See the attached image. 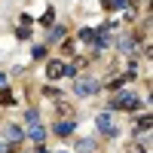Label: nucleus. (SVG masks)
I'll list each match as a JSON object with an SVG mask.
<instances>
[{
  "instance_id": "nucleus-1",
  "label": "nucleus",
  "mask_w": 153,
  "mask_h": 153,
  "mask_svg": "<svg viewBox=\"0 0 153 153\" xmlns=\"http://www.w3.org/2000/svg\"><path fill=\"white\" fill-rule=\"evenodd\" d=\"M110 107L113 110H138V107H141V98H138V95H132V92H120V95H113L110 98Z\"/></svg>"
},
{
  "instance_id": "nucleus-2",
  "label": "nucleus",
  "mask_w": 153,
  "mask_h": 153,
  "mask_svg": "<svg viewBox=\"0 0 153 153\" xmlns=\"http://www.w3.org/2000/svg\"><path fill=\"white\" fill-rule=\"evenodd\" d=\"M98 83L95 80H76V95H92V92H98Z\"/></svg>"
},
{
  "instance_id": "nucleus-3",
  "label": "nucleus",
  "mask_w": 153,
  "mask_h": 153,
  "mask_svg": "<svg viewBox=\"0 0 153 153\" xmlns=\"http://www.w3.org/2000/svg\"><path fill=\"white\" fill-rule=\"evenodd\" d=\"M95 126H98V132H104V135H117V132H113V123H110V117H107V113H98V117H95Z\"/></svg>"
},
{
  "instance_id": "nucleus-4",
  "label": "nucleus",
  "mask_w": 153,
  "mask_h": 153,
  "mask_svg": "<svg viewBox=\"0 0 153 153\" xmlns=\"http://www.w3.org/2000/svg\"><path fill=\"white\" fill-rule=\"evenodd\" d=\"M61 74H65V65H61V61H49L46 65V76L49 80H58Z\"/></svg>"
},
{
  "instance_id": "nucleus-5",
  "label": "nucleus",
  "mask_w": 153,
  "mask_h": 153,
  "mask_svg": "<svg viewBox=\"0 0 153 153\" xmlns=\"http://www.w3.org/2000/svg\"><path fill=\"white\" fill-rule=\"evenodd\" d=\"M3 135H6V141H9V144H19L22 138H25V132L19 129V126H6V132H3Z\"/></svg>"
},
{
  "instance_id": "nucleus-6",
  "label": "nucleus",
  "mask_w": 153,
  "mask_h": 153,
  "mask_svg": "<svg viewBox=\"0 0 153 153\" xmlns=\"http://www.w3.org/2000/svg\"><path fill=\"white\" fill-rule=\"evenodd\" d=\"M74 132V120H61V123H55V135L58 138H68Z\"/></svg>"
},
{
  "instance_id": "nucleus-7",
  "label": "nucleus",
  "mask_w": 153,
  "mask_h": 153,
  "mask_svg": "<svg viewBox=\"0 0 153 153\" xmlns=\"http://www.w3.org/2000/svg\"><path fill=\"white\" fill-rule=\"evenodd\" d=\"M25 135H28L31 141H37V144H40V141H43V126H40V123H34V126H31V129L25 132Z\"/></svg>"
},
{
  "instance_id": "nucleus-8",
  "label": "nucleus",
  "mask_w": 153,
  "mask_h": 153,
  "mask_svg": "<svg viewBox=\"0 0 153 153\" xmlns=\"http://www.w3.org/2000/svg\"><path fill=\"white\" fill-rule=\"evenodd\" d=\"M76 37H80L83 43H92V40H95V31H92V28H80V34H76Z\"/></svg>"
},
{
  "instance_id": "nucleus-9",
  "label": "nucleus",
  "mask_w": 153,
  "mask_h": 153,
  "mask_svg": "<svg viewBox=\"0 0 153 153\" xmlns=\"http://www.w3.org/2000/svg\"><path fill=\"white\" fill-rule=\"evenodd\" d=\"M120 49H123V52H132V49H135V37H123V40H120Z\"/></svg>"
},
{
  "instance_id": "nucleus-10",
  "label": "nucleus",
  "mask_w": 153,
  "mask_h": 153,
  "mask_svg": "<svg viewBox=\"0 0 153 153\" xmlns=\"http://www.w3.org/2000/svg\"><path fill=\"white\" fill-rule=\"evenodd\" d=\"M61 37H65V28H61V25H58V28H52V34H49V40H61Z\"/></svg>"
},
{
  "instance_id": "nucleus-11",
  "label": "nucleus",
  "mask_w": 153,
  "mask_h": 153,
  "mask_svg": "<svg viewBox=\"0 0 153 153\" xmlns=\"http://www.w3.org/2000/svg\"><path fill=\"white\" fill-rule=\"evenodd\" d=\"M12 101H16V98H12V92H6V89H3V92H0V104H12Z\"/></svg>"
},
{
  "instance_id": "nucleus-12",
  "label": "nucleus",
  "mask_w": 153,
  "mask_h": 153,
  "mask_svg": "<svg viewBox=\"0 0 153 153\" xmlns=\"http://www.w3.org/2000/svg\"><path fill=\"white\" fill-rule=\"evenodd\" d=\"M92 150H95L92 141H80V153H92Z\"/></svg>"
},
{
  "instance_id": "nucleus-13",
  "label": "nucleus",
  "mask_w": 153,
  "mask_h": 153,
  "mask_svg": "<svg viewBox=\"0 0 153 153\" xmlns=\"http://www.w3.org/2000/svg\"><path fill=\"white\" fill-rule=\"evenodd\" d=\"M25 120H28V123H31V126H34V123H37V120H40V113H37V110H28V113H25Z\"/></svg>"
},
{
  "instance_id": "nucleus-14",
  "label": "nucleus",
  "mask_w": 153,
  "mask_h": 153,
  "mask_svg": "<svg viewBox=\"0 0 153 153\" xmlns=\"http://www.w3.org/2000/svg\"><path fill=\"white\" fill-rule=\"evenodd\" d=\"M52 19H55V12L46 9V12H43V25H52Z\"/></svg>"
},
{
  "instance_id": "nucleus-15",
  "label": "nucleus",
  "mask_w": 153,
  "mask_h": 153,
  "mask_svg": "<svg viewBox=\"0 0 153 153\" xmlns=\"http://www.w3.org/2000/svg\"><path fill=\"white\" fill-rule=\"evenodd\" d=\"M19 40H31V31L25 28V25H22V28H19Z\"/></svg>"
},
{
  "instance_id": "nucleus-16",
  "label": "nucleus",
  "mask_w": 153,
  "mask_h": 153,
  "mask_svg": "<svg viewBox=\"0 0 153 153\" xmlns=\"http://www.w3.org/2000/svg\"><path fill=\"white\" fill-rule=\"evenodd\" d=\"M129 6V0H113V9H126Z\"/></svg>"
},
{
  "instance_id": "nucleus-17",
  "label": "nucleus",
  "mask_w": 153,
  "mask_h": 153,
  "mask_svg": "<svg viewBox=\"0 0 153 153\" xmlns=\"http://www.w3.org/2000/svg\"><path fill=\"white\" fill-rule=\"evenodd\" d=\"M101 9H107V12H110V9H113V0H101Z\"/></svg>"
},
{
  "instance_id": "nucleus-18",
  "label": "nucleus",
  "mask_w": 153,
  "mask_h": 153,
  "mask_svg": "<svg viewBox=\"0 0 153 153\" xmlns=\"http://www.w3.org/2000/svg\"><path fill=\"white\" fill-rule=\"evenodd\" d=\"M0 89H6V76L3 74H0Z\"/></svg>"
}]
</instances>
